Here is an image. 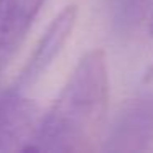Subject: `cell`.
Returning <instances> with one entry per match:
<instances>
[{"label":"cell","mask_w":153,"mask_h":153,"mask_svg":"<svg viewBox=\"0 0 153 153\" xmlns=\"http://www.w3.org/2000/svg\"><path fill=\"white\" fill-rule=\"evenodd\" d=\"M153 140V96L128 100L109 128L105 152H142Z\"/></svg>","instance_id":"7a4b0ae2"},{"label":"cell","mask_w":153,"mask_h":153,"mask_svg":"<svg viewBox=\"0 0 153 153\" xmlns=\"http://www.w3.org/2000/svg\"><path fill=\"white\" fill-rule=\"evenodd\" d=\"M150 0H114V23L120 31L133 30L142 22Z\"/></svg>","instance_id":"8992f818"},{"label":"cell","mask_w":153,"mask_h":153,"mask_svg":"<svg viewBox=\"0 0 153 153\" xmlns=\"http://www.w3.org/2000/svg\"><path fill=\"white\" fill-rule=\"evenodd\" d=\"M35 102L12 87L0 92V152H28L40 125Z\"/></svg>","instance_id":"3957f363"},{"label":"cell","mask_w":153,"mask_h":153,"mask_svg":"<svg viewBox=\"0 0 153 153\" xmlns=\"http://www.w3.org/2000/svg\"><path fill=\"white\" fill-rule=\"evenodd\" d=\"M77 20V5L71 4L64 7L56 17L48 25L46 31L40 38L33 54L27 64L23 66L20 76L15 81L13 89L23 91L27 87L33 86L41 76L48 71V68L54 63L56 56L63 51L68 40L73 35V30L76 27Z\"/></svg>","instance_id":"277c9868"},{"label":"cell","mask_w":153,"mask_h":153,"mask_svg":"<svg viewBox=\"0 0 153 153\" xmlns=\"http://www.w3.org/2000/svg\"><path fill=\"white\" fill-rule=\"evenodd\" d=\"M109 68L105 51L96 48L77 61L59 96L40 119L28 152H84L102 130L109 109Z\"/></svg>","instance_id":"6da1fadb"},{"label":"cell","mask_w":153,"mask_h":153,"mask_svg":"<svg viewBox=\"0 0 153 153\" xmlns=\"http://www.w3.org/2000/svg\"><path fill=\"white\" fill-rule=\"evenodd\" d=\"M45 0H0V73L15 56Z\"/></svg>","instance_id":"5b68a950"},{"label":"cell","mask_w":153,"mask_h":153,"mask_svg":"<svg viewBox=\"0 0 153 153\" xmlns=\"http://www.w3.org/2000/svg\"><path fill=\"white\" fill-rule=\"evenodd\" d=\"M150 36L153 38V17H152V22H150Z\"/></svg>","instance_id":"ba28073f"},{"label":"cell","mask_w":153,"mask_h":153,"mask_svg":"<svg viewBox=\"0 0 153 153\" xmlns=\"http://www.w3.org/2000/svg\"><path fill=\"white\" fill-rule=\"evenodd\" d=\"M143 82L145 84H152L153 82V63L146 68L145 74H143Z\"/></svg>","instance_id":"52a82bcc"}]
</instances>
